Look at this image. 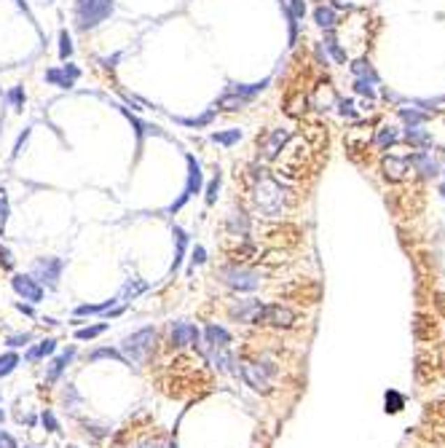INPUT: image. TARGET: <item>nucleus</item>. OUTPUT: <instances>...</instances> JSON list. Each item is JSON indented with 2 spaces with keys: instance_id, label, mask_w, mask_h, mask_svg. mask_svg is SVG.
<instances>
[{
  "instance_id": "nucleus-25",
  "label": "nucleus",
  "mask_w": 445,
  "mask_h": 448,
  "mask_svg": "<svg viewBox=\"0 0 445 448\" xmlns=\"http://www.w3.org/2000/svg\"><path fill=\"white\" fill-rule=\"evenodd\" d=\"M228 228H231V234H236V237H247V231H250V218L244 215V212H231V218H228Z\"/></svg>"
},
{
  "instance_id": "nucleus-10",
  "label": "nucleus",
  "mask_w": 445,
  "mask_h": 448,
  "mask_svg": "<svg viewBox=\"0 0 445 448\" xmlns=\"http://www.w3.org/2000/svg\"><path fill=\"white\" fill-rule=\"evenodd\" d=\"M11 288H14V293H17L19 298H24V301H30V304H40V301H43V288H40L30 274H14Z\"/></svg>"
},
{
  "instance_id": "nucleus-6",
  "label": "nucleus",
  "mask_w": 445,
  "mask_h": 448,
  "mask_svg": "<svg viewBox=\"0 0 445 448\" xmlns=\"http://www.w3.org/2000/svg\"><path fill=\"white\" fill-rule=\"evenodd\" d=\"M295 311L287 309V306H282V304H276V306H260L255 314V322L252 325H271V328H292L295 325Z\"/></svg>"
},
{
  "instance_id": "nucleus-51",
  "label": "nucleus",
  "mask_w": 445,
  "mask_h": 448,
  "mask_svg": "<svg viewBox=\"0 0 445 448\" xmlns=\"http://www.w3.org/2000/svg\"><path fill=\"white\" fill-rule=\"evenodd\" d=\"M3 419H6V414H3V408H0V424H3Z\"/></svg>"
},
{
  "instance_id": "nucleus-28",
  "label": "nucleus",
  "mask_w": 445,
  "mask_h": 448,
  "mask_svg": "<svg viewBox=\"0 0 445 448\" xmlns=\"http://www.w3.org/2000/svg\"><path fill=\"white\" fill-rule=\"evenodd\" d=\"M241 140V129H228V132H215L212 135V142H220L225 148H231L234 142H239Z\"/></svg>"
},
{
  "instance_id": "nucleus-11",
  "label": "nucleus",
  "mask_w": 445,
  "mask_h": 448,
  "mask_svg": "<svg viewBox=\"0 0 445 448\" xmlns=\"http://www.w3.org/2000/svg\"><path fill=\"white\" fill-rule=\"evenodd\" d=\"M78 75H81V68H75V65H62V68L46 70V81L59 89H73L75 81H78Z\"/></svg>"
},
{
  "instance_id": "nucleus-29",
  "label": "nucleus",
  "mask_w": 445,
  "mask_h": 448,
  "mask_svg": "<svg viewBox=\"0 0 445 448\" xmlns=\"http://www.w3.org/2000/svg\"><path fill=\"white\" fill-rule=\"evenodd\" d=\"M325 49H327V54H330V57L338 62V65H343V62H346V52H343L341 46H338V40H335L333 35H327V38H325Z\"/></svg>"
},
{
  "instance_id": "nucleus-1",
  "label": "nucleus",
  "mask_w": 445,
  "mask_h": 448,
  "mask_svg": "<svg viewBox=\"0 0 445 448\" xmlns=\"http://www.w3.org/2000/svg\"><path fill=\"white\" fill-rule=\"evenodd\" d=\"M252 199H255V207L260 209L263 215H269V218L282 215V209H285V188H282V183L274 180L266 170H257L255 172Z\"/></svg>"
},
{
  "instance_id": "nucleus-48",
  "label": "nucleus",
  "mask_w": 445,
  "mask_h": 448,
  "mask_svg": "<svg viewBox=\"0 0 445 448\" xmlns=\"http://www.w3.org/2000/svg\"><path fill=\"white\" fill-rule=\"evenodd\" d=\"M137 448H164V446H161L158 440H142V443H139Z\"/></svg>"
},
{
  "instance_id": "nucleus-16",
  "label": "nucleus",
  "mask_w": 445,
  "mask_h": 448,
  "mask_svg": "<svg viewBox=\"0 0 445 448\" xmlns=\"http://www.w3.org/2000/svg\"><path fill=\"white\" fill-rule=\"evenodd\" d=\"M402 140H405V142H411L413 148H418V151H424V148H429V145L435 142L432 135H429L427 129H421V126H405Z\"/></svg>"
},
{
  "instance_id": "nucleus-20",
  "label": "nucleus",
  "mask_w": 445,
  "mask_h": 448,
  "mask_svg": "<svg viewBox=\"0 0 445 448\" xmlns=\"http://www.w3.org/2000/svg\"><path fill=\"white\" fill-rule=\"evenodd\" d=\"M352 75L354 78H368V81H373V84H381V75L376 73V68L370 65V59H357V62H352Z\"/></svg>"
},
{
  "instance_id": "nucleus-49",
  "label": "nucleus",
  "mask_w": 445,
  "mask_h": 448,
  "mask_svg": "<svg viewBox=\"0 0 445 448\" xmlns=\"http://www.w3.org/2000/svg\"><path fill=\"white\" fill-rule=\"evenodd\" d=\"M19 311H24V314H33V306H24V304H17Z\"/></svg>"
},
{
  "instance_id": "nucleus-2",
  "label": "nucleus",
  "mask_w": 445,
  "mask_h": 448,
  "mask_svg": "<svg viewBox=\"0 0 445 448\" xmlns=\"http://www.w3.org/2000/svg\"><path fill=\"white\" fill-rule=\"evenodd\" d=\"M113 0H75V8H73V19H75V27L86 33V30H94L97 24H103L105 19L113 14Z\"/></svg>"
},
{
  "instance_id": "nucleus-54",
  "label": "nucleus",
  "mask_w": 445,
  "mask_h": 448,
  "mask_svg": "<svg viewBox=\"0 0 445 448\" xmlns=\"http://www.w3.org/2000/svg\"><path fill=\"white\" fill-rule=\"evenodd\" d=\"M70 448H75V446H70Z\"/></svg>"
},
{
  "instance_id": "nucleus-30",
  "label": "nucleus",
  "mask_w": 445,
  "mask_h": 448,
  "mask_svg": "<svg viewBox=\"0 0 445 448\" xmlns=\"http://www.w3.org/2000/svg\"><path fill=\"white\" fill-rule=\"evenodd\" d=\"M354 91L368 97V100H376V84L368 81V78H354Z\"/></svg>"
},
{
  "instance_id": "nucleus-41",
  "label": "nucleus",
  "mask_w": 445,
  "mask_h": 448,
  "mask_svg": "<svg viewBox=\"0 0 445 448\" xmlns=\"http://www.w3.org/2000/svg\"><path fill=\"white\" fill-rule=\"evenodd\" d=\"M290 14L295 19H301L306 14V0H290Z\"/></svg>"
},
{
  "instance_id": "nucleus-34",
  "label": "nucleus",
  "mask_w": 445,
  "mask_h": 448,
  "mask_svg": "<svg viewBox=\"0 0 445 448\" xmlns=\"http://www.w3.org/2000/svg\"><path fill=\"white\" fill-rule=\"evenodd\" d=\"M6 223H8V193L6 188H0V234L6 231Z\"/></svg>"
},
{
  "instance_id": "nucleus-21",
  "label": "nucleus",
  "mask_w": 445,
  "mask_h": 448,
  "mask_svg": "<svg viewBox=\"0 0 445 448\" xmlns=\"http://www.w3.org/2000/svg\"><path fill=\"white\" fill-rule=\"evenodd\" d=\"M204 344L209 346H228L231 344V333L220 325H206L204 330Z\"/></svg>"
},
{
  "instance_id": "nucleus-26",
  "label": "nucleus",
  "mask_w": 445,
  "mask_h": 448,
  "mask_svg": "<svg viewBox=\"0 0 445 448\" xmlns=\"http://www.w3.org/2000/svg\"><path fill=\"white\" fill-rule=\"evenodd\" d=\"M54 349H56V341H54V338H46V341H40V344L35 346V349H30V352H27V360H30V362L40 360V357L52 354Z\"/></svg>"
},
{
  "instance_id": "nucleus-3",
  "label": "nucleus",
  "mask_w": 445,
  "mask_h": 448,
  "mask_svg": "<svg viewBox=\"0 0 445 448\" xmlns=\"http://www.w3.org/2000/svg\"><path fill=\"white\" fill-rule=\"evenodd\" d=\"M153 341H156L153 328H142V330H137V333H132V336H126V338L121 341V354H123V360L129 362V365H142V362L148 360L151 349H153Z\"/></svg>"
},
{
  "instance_id": "nucleus-9",
  "label": "nucleus",
  "mask_w": 445,
  "mask_h": 448,
  "mask_svg": "<svg viewBox=\"0 0 445 448\" xmlns=\"http://www.w3.org/2000/svg\"><path fill=\"white\" fill-rule=\"evenodd\" d=\"M408 164H411L413 172H418L421 177H440V170H443V164L437 161V156H432L429 151H416V154L408 156Z\"/></svg>"
},
{
  "instance_id": "nucleus-44",
  "label": "nucleus",
  "mask_w": 445,
  "mask_h": 448,
  "mask_svg": "<svg viewBox=\"0 0 445 448\" xmlns=\"http://www.w3.org/2000/svg\"><path fill=\"white\" fill-rule=\"evenodd\" d=\"M43 427H49V432H59V421L54 419L52 411H43Z\"/></svg>"
},
{
  "instance_id": "nucleus-7",
  "label": "nucleus",
  "mask_w": 445,
  "mask_h": 448,
  "mask_svg": "<svg viewBox=\"0 0 445 448\" xmlns=\"http://www.w3.org/2000/svg\"><path fill=\"white\" fill-rule=\"evenodd\" d=\"M65 269V260L62 258H38L33 263V279L38 285H46V288H56L59 285V276Z\"/></svg>"
},
{
  "instance_id": "nucleus-40",
  "label": "nucleus",
  "mask_w": 445,
  "mask_h": 448,
  "mask_svg": "<svg viewBox=\"0 0 445 448\" xmlns=\"http://www.w3.org/2000/svg\"><path fill=\"white\" fill-rule=\"evenodd\" d=\"M103 357H110V360L126 362V360H123V354H121V352H116V349H97V352L91 354V360H103Z\"/></svg>"
},
{
  "instance_id": "nucleus-33",
  "label": "nucleus",
  "mask_w": 445,
  "mask_h": 448,
  "mask_svg": "<svg viewBox=\"0 0 445 448\" xmlns=\"http://www.w3.org/2000/svg\"><path fill=\"white\" fill-rule=\"evenodd\" d=\"M73 57V40H70L68 30L59 33V59H70Z\"/></svg>"
},
{
  "instance_id": "nucleus-55",
  "label": "nucleus",
  "mask_w": 445,
  "mask_h": 448,
  "mask_svg": "<svg viewBox=\"0 0 445 448\" xmlns=\"http://www.w3.org/2000/svg\"><path fill=\"white\" fill-rule=\"evenodd\" d=\"M49 3H52V0H49Z\"/></svg>"
},
{
  "instance_id": "nucleus-18",
  "label": "nucleus",
  "mask_w": 445,
  "mask_h": 448,
  "mask_svg": "<svg viewBox=\"0 0 445 448\" xmlns=\"http://www.w3.org/2000/svg\"><path fill=\"white\" fill-rule=\"evenodd\" d=\"M266 87H269V78H266V81H257V84H236V87L228 89V91H231V94H236V97H241L244 103H252V100H255L257 94H260Z\"/></svg>"
},
{
  "instance_id": "nucleus-38",
  "label": "nucleus",
  "mask_w": 445,
  "mask_h": 448,
  "mask_svg": "<svg viewBox=\"0 0 445 448\" xmlns=\"http://www.w3.org/2000/svg\"><path fill=\"white\" fill-rule=\"evenodd\" d=\"M218 191H220V172L212 177V183L206 186V204H215V199H218Z\"/></svg>"
},
{
  "instance_id": "nucleus-42",
  "label": "nucleus",
  "mask_w": 445,
  "mask_h": 448,
  "mask_svg": "<svg viewBox=\"0 0 445 448\" xmlns=\"http://www.w3.org/2000/svg\"><path fill=\"white\" fill-rule=\"evenodd\" d=\"M0 266L3 269H14V258H11V250L0 244Z\"/></svg>"
},
{
  "instance_id": "nucleus-45",
  "label": "nucleus",
  "mask_w": 445,
  "mask_h": 448,
  "mask_svg": "<svg viewBox=\"0 0 445 448\" xmlns=\"http://www.w3.org/2000/svg\"><path fill=\"white\" fill-rule=\"evenodd\" d=\"M30 341V333H19V336H8V346H24Z\"/></svg>"
},
{
  "instance_id": "nucleus-13",
  "label": "nucleus",
  "mask_w": 445,
  "mask_h": 448,
  "mask_svg": "<svg viewBox=\"0 0 445 448\" xmlns=\"http://www.w3.org/2000/svg\"><path fill=\"white\" fill-rule=\"evenodd\" d=\"M384 177L386 180H392V183H400V180H405L408 174H411V164H408V156L402 158V156H389V158H384Z\"/></svg>"
},
{
  "instance_id": "nucleus-32",
  "label": "nucleus",
  "mask_w": 445,
  "mask_h": 448,
  "mask_svg": "<svg viewBox=\"0 0 445 448\" xmlns=\"http://www.w3.org/2000/svg\"><path fill=\"white\" fill-rule=\"evenodd\" d=\"M107 330V325L105 322H100V325H91V328H81L75 330V338H81V341H89V338H97L100 333H105Z\"/></svg>"
},
{
  "instance_id": "nucleus-8",
  "label": "nucleus",
  "mask_w": 445,
  "mask_h": 448,
  "mask_svg": "<svg viewBox=\"0 0 445 448\" xmlns=\"http://www.w3.org/2000/svg\"><path fill=\"white\" fill-rule=\"evenodd\" d=\"M202 186H204V172H202L199 161H196L193 156H188V177H186V188H183V193H180V199L169 207V212H177V209L186 207V202H188L190 196H196V193L202 191Z\"/></svg>"
},
{
  "instance_id": "nucleus-19",
  "label": "nucleus",
  "mask_w": 445,
  "mask_h": 448,
  "mask_svg": "<svg viewBox=\"0 0 445 448\" xmlns=\"http://www.w3.org/2000/svg\"><path fill=\"white\" fill-rule=\"evenodd\" d=\"M397 116H400V121H402L405 126H421V124H427L432 113L418 110V107H397Z\"/></svg>"
},
{
  "instance_id": "nucleus-46",
  "label": "nucleus",
  "mask_w": 445,
  "mask_h": 448,
  "mask_svg": "<svg viewBox=\"0 0 445 448\" xmlns=\"http://www.w3.org/2000/svg\"><path fill=\"white\" fill-rule=\"evenodd\" d=\"M27 137H30V129H24L22 135H19V140H17V145H14V156H19L22 154V145L27 142Z\"/></svg>"
},
{
  "instance_id": "nucleus-15",
  "label": "nucleus",
  "mask_w": 445,
  "mask_h": 448,
  "mask_svg": "<svg viewBox=\"0 0 445 448\" xmlns=\"http://www.w3.org/2000/svg\"><path fill=\"white\" fill-rule=\"evenodd\" d=\"M290 140V132L287 129H274L269 137L263 140V156L266 158H274V156H279V151L285 148V142Z\"/></svg>"
},
{
  "instance_id": "nucleus-23",
  "label": "nucleus",
  "mask_w": 445,
  "mask_h": 448,
  "mask_svg": "<svg viewBox=\"0 0 445 448\" xmlns=\"http://www.w3.org/2000/svg\"><path fill=\"white\" fill-rule=\"evenodd\" d=\"M73 357H75V349H68V352H62V354H59V357H56V360H54L52 365H49V373H46V381H49V384H54V381L59 379V373L65 371V365H68V362L73 360Z\"/></svg>"
},
{
  "instance_id": "nucleus-39",
  "label": "nucleus",
  "mask_w": 445,
  "mask_h": 448,
  "mask_svg": "<svg viewBox=\"0 0 445 448\" xmlns=\"http://www.w3.org/2000/svg\"><path fill=\"white\" fill-rule=\"evenodd\" d=\"M338 113L343 119H357V107H354L352 100H338Z\"/></svg>"
},
{
  "instance_id": "nucleus-4",
  "label": "nucleus",
  "mask_w": 445,
  "mask_h": 448,
  "mask_svg": "<svg viewBox=\"0 0 445 448\" xmlns=\"http://www.w3.org/2000/svg\"><path fill=\"white\" fill-rule=\"evenodd\" d=\"M220 279L225 282V285H228V288L239 290V293L255 290L257 282H260V276H257L255 271H250V269H244V266H236V263H231V266H222Z\"/></svg>"
},
{
  "instance_id": "nucleus-52",
  "label": "nucleus",
  "mask_w": 445,
  "mask_h": 448,
  "mask_svg": "<svg viewBox=\"0 0 445 448\" xmlns=\"http://www.w3.org/2000/svg\"><path fill=\"white\" fill-rule=\"evenodd\" d=\"M440 174H443V177H445V164H443V170H440Z\"/></svg>"
},
{
  "instance_id": "nucleus-31",
  "label": "nucleus",
  "mask_w": 445,
  "mask_h": 448,
  "mask_svg": "<svg viewBox=\"0 0 445 448\" xmlns=\"http://www.w3.org/2000/svg\"><path fill=\"white\" fill-rule=\"evenodd\" d=\"M17 365H19V354H14V352L3 354V357H0V379H3V376H8Z\"/></svg>"
},
{
  "instance_id": "nucleus-53",
  "label": "nucleus",
  "mask_w": 445,
  "mask_h": 448,
  "mask_svg": "<svg viewBox=\"0 0 445 448\" xmlns=\"http://www.w3.org/2000/svg\"><path fill=\"white\" fill-rule=\"evenodd\" d=\"M167 448H177V443H172V446H167Z\"/></svg>"
},
{
  "instance_id": "nucleus-27",
  "label": "nucleus",
  "mask_w": 445,
  "mask_h": 448,
  "mask_svg": "<svg viewBox=\"0 0 445 448\" xmlns=\"http://www.w3.org/2000/svg\"><path fill=\"white\" fill-rule=\"evenodd\" d=\"M145 282H139V279H129L123 288H121V293H119V301H123V298H137L139 293H145Z\"/></svg>"
},
{
  "instance_id": "nucleus-56",
  "label": "nucleus",
  "mask_w": 445,
  "mask_h": 448,
  "mask_svg": "<svg viewBox=\"0 0 445 448\" xmlns=\"http://www.w3.org/2000/svg\"><path fill=\"white\" fill-rule=\"evenodd\" d=\"M27 448H30V446H27Z\"/></svg>"
},
{
  "instance_id": "nucleus-50",
  "label": "nucleus",
  "mask_w": 445,
  "mask_h": 448,
  "mask_svg": "<svg viewBox=\"0 0 445 448\" xmlns=\"http://www.w3.org/2000/svg\"><path fill=\"white\" fill-rule=\"evenodd\" d=\"M437 193L443 196V202H445V180H443V183H440V188H437Z\"/></svg>"
},
{
  "instance_id": "nucleus-35",
  "label": "nucleus",
  "mask_w": 445,
  "mask_h": 448,
  "mask_svg": "<svg viewBox=\"0 0 445 448\" xmlns=\"http://www.w3.org/2000/svg\"><path fill=\"white\" fill-rule=\"evenodd\" d=\"M218 116V107H212V110H206L202 119H180V124H186V126H206L209 121Z\"/></svg>"
},
{
  "instance_id": "nucleus-43",
  "label": "nucleus",
  "mask_w": 445,
  "mask_h": 448,
  "mask_svg": "<svg viewBox=\"0 0 445 448\" xmlns=\"http://www.w3.org/2000/svg\"><path fill=\"white\" fill-rule=\"evenodd\" d=\"M206 260V250L204 247H193V255H190V266H202Z\"/></svg>"
},
{
  "instance_id": "nucleus-17",
  "label": "nucleus",
  "mask_w": 445,
  "mask_h": 448,
  "mask_svg": "<svg viewBox=\"0 0 445 448\" xmlns=\"http://www.w3.org/2000/svg\"><path fill=\"white\" fill-rule=\"evenodd\" d=\"M314 22H317V27H322V30L330 33V30L338 24V14H335L333 6H317V8H314Z\"/></svg>"
},
{
  "instance_id": "nucleus-22",
  "label": "nucleus",
  "mask_w": 445,
  "mask_h": 448,
  "mask_svg": "<svg viewBox=\"0 0 445 448\" xmlns=\"http://www.w3.org/2000/svg\"><path fill=\"white\" fill-rule=\"evenodd\" d=\"M402 140V135H400V129H394V126H381L376 135V145L381 148V151H386V148H392V145H397Z\"/></svg>"
},
{
  "instance_id": "nucleus-5",
  "label": "nucleus",
  "mask_w": 445,
  "mask_h": 448,
  "mask_svg": "<svg viewBox=\"0 0 445 448\" xmlns=\"http://www.w3.org/2000/svg\"><path fill=\"white\" fill-rule=\"evenodd\" d=\"M271 376H274V365L271 362H244L241 365V379L247 381L255 392H269L271 389Z\"/></svg>"
},
{
  "instance_id": "nucleus-14",
  "label": "nucleus",
  "mask_w": 445,
  "mask_h": 448,
  "mask_svg": "<svg viewBox=\"0 0 445 448\" xmlns=\"http://www.w3.org/2000/svg\"><path fill=\"white\" fill-rule=\"evenodd\" d=\"M260 306H263L260 301L247 298V301H239V304H234V306H231V317H234V320H239V322H250V325H252Z\"/></svg>"
},
{
  "instance_id": "nucleus-37",
  "label": "nucleus",
  "mask_w": 445,
  "mask_h": 448,
  "mask_svg": "<svg viewBox=\"0 0 445 448\" xmlns=\"http://www.w3.org/2000/svg\"><path fill=\"white\" fill-rule=\"evenodd\" d=\"M8 103H11L14 110H22V107H24V89L22 87L11 89V91H8Z\"/></svg>"
},
{
  "instance_id": "nucleus-12",
  "label": "nucleus",
  "mask_w": 445,
  "mask_h": 448,
  "mask_svg": "<svg viewBox=\"0 0 445 448\" xmlns=\"http://www.w3.org/2000/svg\"><path fill=\"white\" fill-rule=\"evenodd\" d=\"M199 338H202V333H199L196 325H190L186 320L172 322V344L174 346H193L199 344Z\"/></svg>"
},
{
  "instance_id": "nucleus-24",
  "label": "nucleus",
  "mask_w": 445,
  "mask_h": 448,
  "mask_svg": "<svg viewBox=\"0 0 445 448\" xmlns=\"http://www.w3.org/2000/svg\"><path fill=\"white\" fill-rule=\"evenodd\" d=\"M174 263H172V271H177L180 269V263L186 258V247H188V234L183 231V228H174Z\"/></svg>"
},
{
  "instance_id": "nucleus-36",
  "label": "nucleus",
  "mask_w": 445,
  "mask_h": 448,
  "mask_svg": "<svg viewBox=\"0 0 445 448\" xmlns=\"http://www.w3.org/2000/svg\"><path fill=\"white\" fill-rule=\"evenodd\" d=\"M129 119H132V116H129ZM132 126L137 129V137H139V140L145 137V135H161V132H158V126H151V124H142V121H137V119H132Z\"/></svg>"
},
{
  "instance_id": "nucleus-47",
  "label": "nucleus",
  "mask_w": 445,
  "mask_h": 448,
  "mask_svg": "<svg viewBox=\"0 0 445 448\" xmlns=\"http://www.w3.org/2000/svg\"><path fill=\"white\" fill-rule=\"evenodd\" d=\"M0 448H17V443H14V438H11V435L0 432Z\"/></svg>"
}]
</instances>
